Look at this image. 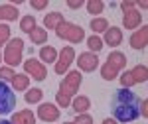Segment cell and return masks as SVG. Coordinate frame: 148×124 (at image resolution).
<instances>
[{
  "mask_svg": "<svg viewBox=\"0 0 148 124\" xmlns=\"http://www.w3.org/2000/svg\"><path fill=\"white\" fill-rule=\"evenodd\" d=\"M146 42H148V26L140 28L136 34L130 35V45H132L134 49H142V47L146 45Z\"/></svg>",
  "mask_w": 148,
  "mask_h": 124,
  "instance_id": "cell-12",
  "label": "cell"
},
{
  "mask_svg": "<svg viewBox=\"0 0 148 124\" xmlns=\"http://www.w3.org/2000/svg\"><path fill=\"white\" fill-rule=\"evenodd\" d=\"M142 22V14L138 10H130V12H125V18H123V26L126 30H134L136 26H140Z\"/></svg>",
  "mask_w": 148,
  "mask_h": 124,
  "instance_id": "cell-11",
  "label": "cell"
},
{
  "mask_svg": "<svg viewBox=\"0 0 148 124\" xmlns=\"http://www.w3.org/2000/svg\"><path fill=\"white\" fill-rule=\"evenodd\" d=\"M42 99H44V91L42 89H30L26 93V102H30V104H36Z\"/></svg>",
  "mask_w": 148,
  "mask_h": 124,
  "instance_id": "cell-22",
  "label": "cell"
},
{
  "mask_svg": "<svg viewBox=\"0 0 148 124\" xmlns=\"http://www.w3.org/2000/svg\"><path fill=\"white\" fill-rule=\"evenodd\" d=\"M38 118H40V120H46V122H53V120L59 118V110H57L56 104L44 102V104H40V108H38Z\"/></svg>",
  "mask_w": 148,
  "mask_h": 124,
  "instance_id": "cell-8",
  "label": "cell"
},
{
  "mask_svg": "<svg viewBox=\"0 0 148 124\" xmlns=\"http://www.w3.org/2000/svg\"><path fill=\"white\" fill-rule=\"evenodd\" d=\"M121 8L125 12H130V10H134V2H123L121 4Z\"/></svg>",
  "mask_w": 148,
  "mask_h": 124,
  "instance_id": "cell-34",
  "label": "cell"
},
{
  "mask_svg": "<svg viewBox=\"0 0 148 124\" xmlns=\"http://www.w3.org/2000/svg\"><path fill=\"white\" fill-rule=\"evenodd\" d=\"M132 77H134V81L136 83H142V81H146V77H148V71H146V67H142V65H138V67H134L132 71Z\"/></svg>",
  "mask_w": 148,
  "mask_h": 124,
  "instance_id": "cell-25",
  "label": "cell"
},
{
  "mask_svg": "<svg viewBox=\"0 0 148 124\" xmlns=\"http://www.w3.org/2000/svg\"><path fill=\"white\" fill-rule=\"evenodd\" d=\"M126 65V57L125 53H121V51H111L109 57H107V63L101 67V73L103 77L107 81H113L116 77V73L121 71V69Z\"/></svg>",
  "mask_w": 148,
  "mask_h": 124,
  "instance_id": "cell-2",
  "label": "cell"
},
{
  "mask_svg": "<svg viewBox=\"0 0 148 124\" xmlns=\"http://www.w3.org/2000/svg\"><path fill=\"white\" fill-rule=\"evenodd\" d=\"M140 116H148V102L140 101Z\"/></svg>",
  "mask_w": 148,
  "mask_h": 124,
  "instance_id": "cell-33",
  "label": "cell"
},
{
  "mask_svg": "<svg viewBox=\"0 0 148 124\" xmlns=\"http://www.w3.org/2000/svg\"><path fill=\"white\" fill-rule=\"evenodd\" d=\"M105 42H107V45H119L121 42H123V32L119 30V28H109L107 32H105Z\"/></svg>",
  "mask_w": 148,
  "mask_h": 124,
  "instance_id": "cell-14",
  "label": "cell"
},
{
  "mask_svg": "<svg viewBox=\"0 0 148 124\" xmlns=\"http://www.w3.org/2000/svg\"><path fill=\"white\" fill-rule=\"evenodd\" d=\"M36 28V18L34 16H24L22 22H20V30L26 34H32V30Z\"/></svg>",
  "mask_w": 148,
  "mask_h": 124,
  "instance_id": "cell-23",
  "label": "cell"
},
{
  "mask_svg": "<svg viewBox=\"0 0 148 124\" xmlns=\"http://www.w3.org/2000/svg\"><path fill=\"white\" fill-rule=\"evenodd\" d=\"M103 124H116L114 118H107V120H103Z\"/></svg>",
  "mask_w": 148,
  "mask_h": 124,
  "instance_id": "cell-36",
  "label": "cell"
},
{
  "mask_svg": "<svg viewBox=\"0 0 148 124\" xmlns=\"http://www.w3.org/2000/svg\"><path fill=\"white\" fill-rule=\"evenodd\" d=\"M56 34L61 37V40H69V42H73V44H79L81 40H83V30H81L79 26H75V24H69V22H61L59 26L56 28Z\"/></svg>",
  "mask_w": 148,
  "mask_h": 124,
  "instance_id": "cell-3",
  "label": "cell"
},
{
  "mask_svg": "<svg viewBox=\"0 0 148 124\" xmlns=\"http://www.w3.org/2000/svg\"><path fill=\"white\" fill-rule=\"evenodd\" d=\"M12 124H36V116L32 110H22V112H16L12 116Z\"/></svg>",
  "mask_w": 148,
  "mask_h": 124,
  "instance_id": "cell-13",
  "label": "cell"
},
{
  "mask_svg": "<svg viewBox=\"0 0 148 124\" xmlns=\"http://www.w3.org/2000/svg\"><path fill=\"white\" fill-rule=\"evenodd\" d=\"M65 124H73V122H65Z\"/></svg>",
  "mask_w": 148,
  "mask_h": 124,
  "instance_id": "cell-38",
  "label": "cell"
},
{
  "mask_svg": "<svg viewBox=\"0 0 148 124\" xmlns=\"http://www.w3.org/2000/svg\"><path fill=\"white\" fill-rule=\"evenodd\" d=\"M0 124H12L10 120H2V118H0Z\"/></svg>",
  "mask_w": 148,
  "mask_h": 124,
  "instance_id": "cell-37",
  "label": "cell"
},
{
  "mask_svg": "<svg viewBox=\"0 0 148 124\" xmlns=\"http://www.w3.org/2000/svg\"><path fill=\"white\" fill-rule=\"evenodd\" d=\"M8 35H10V28L6 24H0V45L8 40Z\"/></svg>",
  "mask_w": 148,
  "mask_h": 124,
  "instance_id": "cell-29",
  "label": "cell"
},
{
  "mask_svg": "<svg viewBox=\"0 0 148 124\" xmlns=\"http://www.w3.org/2000/svg\"><path fill=\"white\" fill-rule=\"evenodd\" d=\"M77 65H79L81 71H85V73H91V71H95V69L99 67V59H97V55L95 53H81L79 57H77Z\"/></svg>",
  "mask_w": 148,
  "mask_h": 124,
  "instance_id": "cell-7",
  "label": "cell"
},
{
  "mask_svg": "<svg viewBox=\"0 0 148 124\" xmlns=\"http://www.w3.org/2000/svg\"><path fill=\"white\" fill-rule=\"evenodd\" d=\"M22 51H24V42L20 37H14L6 47V63L8 65H18L22 61Z\"/></svg>",
  "mask_w": 148,
  "mask_h": 124,
  "instance_id": "cell-5",
  "label": "cell"
},
{
  "mask_svg": "<svg viewBox=\"0 0 148 124\" xmlns=\"http://www.w3.org/2000/svg\"><path fill=\"white\" fill-rule=\"evenodd\" d=\"M30 6H32V8H36V10H44V8L47 6V2H44V0H40V2H38V0H34V2H30Z\"/></svg>",
  "mask_w": 148,
  "mask_h": 124,
  "instance_id": "cell-31",
  "label": "cell"
},
{
  "mask_svg": "<svg viewBox=\"0 0 148 124\" xmlns=\"http://www.w3.org/2000/svg\"><path fill=\"white\" fill-rule=\"evenodd\" d=\"M89 106H91V101H89L87 97H77V99L73 101V110L79 112V114H83Z\"/></svg>",
  "mask_w": 148,
  "mask_h": 124,
  "instance_id": "cell-20",
  "label": "cell"
},
{
  "mask_svg": "<svg viewBox=\"0 0 148 124\" xmlns=\"http://www.w3.org/2000/svg\"><path fill=\"white\" fill-rule=\"evenodd\" d=\"M16 106V95L6 81H0V114H8Z\"/></svg>",
  "mask_w": 148,
  "mask_h": 124,
  "instance_id": "cell-4",
  "label": "cell"
},
{
  "mask_svg": "<svg viewBox=\"0 0 148 124\" xmlns=\"http://www.w3.org/2000/svg\"><path fill=\"white\" fill-rule=\"evenodd\" d=\"M0 20H8V22L18 20V10L14 6H0Z\"/></svg>",
  "mask_w": 148,
  "mask_h": 124,
  "instance_id": "cell-18",
  "label": "cell"
},
{
  "mask_svg": "<svg viewBox=\"0 0 148 124\" xmlns=\"http://www.w3.org/2000/svg\"><path fill=\"white\" fill-rule=\"evenodd\" d=\"M87 45H89L91 53H97V51H101V49H103V42H101L99 35H91V37H87Z\"/></svg>",
  "mask_w": 148,
  "mask_h": 124,
  "instance_id": "cell-24",
  "label": "cell"
},
{
  "mask_svg": "<svg viewBox=\"0 0 148 124\" xmlns=\"http://www.w3.org/2000/svg\"><path fill=\"white\" fill-rule=\"evenodd\" d=\"M103 8H105V4L99 2V0H91V2H87V10H89V14H101Z\"/></svg>",
  "mask_w": 148,
  "mask_h": 124,
  "instance_id": "cell-26",
  "label": "cell"
},
{
  "mask_svg": "<svg viewBox=\"0 0 148 124\" xmlns=\"http://www.w3.org/2000/svg\"><path fill=\"white\" fill-rule=\"evenodd\" d=\"M67 6H69V8H81L83 2H67Z\"/></svg>",
  "mask_w": 148,
  "mask_h": 124,
  "instance_id": "cell-35",
  "label": "cell"
},
{
  "mask_svg": "<svg viewBox=\"0 0 148 124\" xmlns=\"http://www.w3.org/2000/svg\"><path fill=\"white\" fill-rule=\"evenodd\" d=\"M30 85V77L26 75H14L12 77V91H24Z\"/></svg>",
  "mask_w": 148,
  "mask_h": 124,
  "instance_id": "cell-17",
  "label": "cell"
},
{
  "mask_svg": "<svg viewBox=\"0 0 148 124\" xmlns=\"http://www.w3.org/2000/svg\"><path fill=\"white\" fill-rule=\"evenodd\" d=\"M16 73H14V69L12 67H0V81H12V77H14Z\"/></svg>",
  "mask_w": 148,
  "mask_h": 124,
  "instance_id": "cell-28",
  "label": "cell"
},
{
  "mask_svg": "<svg viewBox=\"0 0 148 124\" xmlns=\"http://www.w3.org/2000/svg\"><path fill=\"white\" fill-rule=\"evenodd\" d=\"M40 59L46 61V63H53V61H57L56 47H53V45H44V47L40 49Z\"/></svg>",
  "mask_w": 148,
  "mask_h": 124,
  "instance_id": "cell-15",
  "label": "cell"
},
{
  "mask_svg": "<svg viewBox=\"0 0 148 124\" xmlns=\"http://www.w3.org/2000/svg\"><path fill=\"white\" fill-rule=\"evenodd\" d=\"M63 22V16L59 14V12H53V14H47L46 20H44V26H46L47 30H56L59 24Z\"/></svg>",
  "mask_w": 148,
  "mask_h": 124,
  "instance_id": "cell-16",
  "label": "cell"
},
{
  "mask_svg": "<svg viewBox=\"0 0 148 124\" xmlns=\"http://www.w3.org/2000/svg\"><path fill=\"white\" fill-rule=\"evenodd\" d=\"M24 69H26V73H30V75H34L36 81H44L47 75L46 67L42 65V63H38L36 59H28L26 63H24Z\"/></svg>",
  "mask_w": 148,
  "mask_h": 124,
  "instance_id": "cell-10",
  "label": "cell"
},
{
  "mask_svg": "<svg viewBox=\"0 0 148 124\" xmlns=\"http://www.w3.org/2000/svg\"><path fill=\"white\" fill-rule=\"evenodd\" d=\"M57 102H59L61 106H69V97L61 95V93H57Z\"/></svg>",
  "mask_w": 148,
  "mask_h": 124,
  "instance_id": "cell-32",
  "label": "cell"
},
{
  "mask_svg": "<svg viewBox=\"0 0 148 124\" xmlns=\"http://www.w3.org/2000/svg\"><path fill=\"white\" fill-rule=\"evenodd\" d=\"M79 83H81V75L77 73V71H69V75L63 79V83H61V95L71 97V95L77 91Z\"/></svg>",
  "mask_w": 148,
  "mask_h": 124,
  "instance_id": "cell-6",
  "label": "cell"
},
{
  "mask_svg": "<svg viewBox=\"0 0 148 124\" xmlns=\"http://www.w3.org/2000/svg\"><path fill=\"white\" fill-rule=\"evenodd\" d=\"M73 124H93V118L89 116V114L83 112V114H79V116L73 120Z\"/></svg>",
  "mask_w": 148,
  "mask_h": 124,
  "instance_id": "cell-30",
  "label": "cell"
},
{
  "mask_svg": "<svg viewBox=\"0 0 148 124\" xmlns=\"http://www.w3.org/2000/svg\"><path fill=\"white\" fill-rule=\"evenodd\" d=\"M89 28H91L95 34H101V32H107V30H109V22H107L105 18H93L91 24H89Z\"/></svg>",
  "mask_w": 148,
  "mask_h": 124,
  "instance_id": "cell-19",
  "label": "cell"
},
{
  "mask_svg": "<svg viewBox=\"0 0 148 124\" xmlns=\"http://www.w3.org/2000/svg\"><path fill=\"white\" fill-rule=\"evenodd\" d=\"M111 112L119 122H134L140 116V99L130 89H119L111 97Z\"/></svg>",
  "mask_w": 148,
  "mask_h": 124,
  "instance_id": "cell-1",
  "label": "cell"
},
{
  "mask_svg": "<svg viewBox=\"0 0 148 124\" xmlns=\"http://www.w3.org/2000/svg\"><path fill=\"white\" fill-rule=\"evenodd\" d=\"M134 83H136V81H134V77H132V73H130V71H126L125 75L121 77V85H123V89H130Z\"/></svg>",
  "mask_w": 148,
  "mask_h": 124,
  "instance_id": "cell-27",
  "label": "cell"
},
{
  "mask_svg": "<svg viewBox=\"0 0 148 124\" xmlns=\"http://www.w3.org/2000/svg\"><path fill=\"white\" fill-rule=\"evenodd\" d=\"M75 59V49L71 47V45H67V47H63L61 49V53H59V63L56 65V73H65V69L69 67V63Z\"/></svg>",
  "mask_w": 148,
  "mask_h": 124,
  "instance_id": "cell-9",
  "label": "cell"
},
{
  "mask_svg": "<svg viewBox=\"0 0 148 124\" xmlns=\"http://www.w3.org/2000/svg\"><path fill=\"white\" fill-rule=\"evenodd\" d=\"M30 37H32L34 44H46V42H47V32L36 26L34 30H32V34H30Z\"/></svg>",
  "mask_w": 148,
  "mask_h": 124,
  "instance_id": "cell-21",
  "label": "cell"
}]
</instances>
